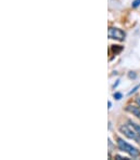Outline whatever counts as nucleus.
I'll return each mask as SVG.
<instances>
[{
	"mask_svg": "<svg viewBox=\"0 0 140 160\" xmlns=\"http://www.w3.org/2000/svg\"><path fill=\"white\" fill-rule=\"evenodd\" d=\"M120 132L122 134H124L125 136L128 137L129 140L135 141L136 143H140V135L135 131V129L132 128L130 125H120Z\"/></svg>",
	"mask_w": 140,
	"mask_h": 160,
	"instance_id": "1",
	"label": "nucleus"
},
{
	"mask_svg": "<svg viewBox=\"0 0 140 160\" xmlns=\"http://www.w3.org/2000/svg\"><path fill=\"white\" fill-rule=\"evenodd\" d=\"M140 6V0H134L132 1V7L134 9H136V8H138Z\"/></svg>",
	"mask_w": 140,
	"mask_h": 160,
	"instance_id": "8",
	"label": "nucleus"
},
{
	"mask_svg": "<svg viewBox=\"0 0 140 160\" xmlns=\"http://www.w3.org/2000/svg\"><path fill=\"white\" fill-rule=\"evenodd\" d=\"M126 110L128 113H130L132 116L137 117L140 120V107L139 106H135V105H127L126 106Z\"/></svg>",
	"mask_w": 140,
	"mask_h": 160,
	"instance_id": "4",
	"label": "nucleus"
},
{
	"mask_svg": "<svg viewBox=\"0 0 140 160\" xmlns=\"http://www.w3.org/2000/svg\"><path fill=\"white\" fill-rule=\"evenodd\" d=\"M112 50L115 54H117V53H120V51L123 50V47L122 46H112Z\"/></svg>",
	"mask_w": 140,
	"mask_h": 160,
	"instance_id": "6",
	"label": "nucleus"
},
{
	"mask_svg": "<svg viewBox=\"0 0 140 160\" xmlns=\"http://www.w3.org/2000/svg\"><path fill=\"white\" fill-rule=\"evenodd\" d=\"M108 36L110 39H114V40H118V41H124L126 34L124 30H122L120 28L116 27H110L108 31Z\"/></svg>",
	"mask_w": 140,
	"mask_h": 160,
	"instance_id": "3",
	"label": "nucleus"
},
{
	"mask_svg": "<svg viewBox=\"0 0 140 160\" xmlns=\"http://www.w3.org/2000/svg\"><path fill=\"white\" fill-rule=\"evenodd\" d=\"M108 104H109V108H111V106H112V103H111V102H109Z\"/></svg>",
	"mask_w": 140,
	"mask_h": 160,
	"instance_id": "12",
	"label": "nucleus"
},
{
	"mask_svg": "<svg viewBox=\"0 0 140 160\" xmlns=\"http://www.w3.org/2000/svg\"><path fill=\"white\" fill-rule=\"evenodd\" d=\"M139 87H140V85H138V86H137V87H135V88H134V89H132V90L130 91V92H129V93H128V94H129V95H132V93H135V92H136V91L138 90V88H139Z\"/></svg>",
	"mask_w": 140,
	"mask_h": 160,
	"instance_id": "10",
	"label": "nucleus"
},
{
	"mask_svg": "<svg viewBox=\"0 0 140 160\" xmlns=\"http://www.w3.org/2000/svg\"><path fill=\"white\" fill-rule=\"evenodd\" d=\"M113 98L118 101V100H120V98H123V94L120 93V92H115V93L113 94Z\"/></svg>",
	"mask_w": 140,
	"mask_h": 160,
	"instance_id": "7",
	"label": "nucleus"
},
{
	"mask_svg": "<svg viewBox=\"0 0 140 160\" xmlns=\"http://www.w3.org/2000/svg\"><path fill=\"white\" fill-rule=\"evenodd\" d=\"M116 141H117V146H118V148H120V150L127 152L128 155H130V156L134 157V158H136V157H138L140 155V152L138 149L135 148V147L132 146V145H129L128 143H126L123 139L117 137Z\"/></svg>",
	"mask_w": 140,
	"mask_h": 160,
	"instance_id": "2",
	"label": "nucleus"
},
{
	"mask_svg": "<svg viewBox=\"0 0 140 160\" xmlns=\"http://www.w3.org/2000/svg\"><path fill=\"white\" fill-rule=\"evenodd\" d=\"M128 123L132 125V128L135 129V131H136V132L140 135V125H138V123H136V122H134V121H132V120L128 121Z\"/></svg>",
	"mask_w": 140,
	"mask_h": 160,
	"instance_id": "5",
	"label": "nucleus"
},
{
	"mask_svg": "<svg viewBox=\"0 0 140 160\" xmlns=\"http://www.w3.org/2000/svg\"><path fill=\"white\" fill-rule=\"evenodd\" d=\"M135 101H136L137 105H138V106H139V107H140V96H137L136 100H135Z\"/></svg>",
	"mask_w": 140,
	"mask_h": 160,
	"instance_id": "11",
	"label": "nucleus"
},
{
	"mask_svg": "<svg viewBox=\"0 0 140 160\" xmlns=\"http://www.w3.org/2000/svg\"><path fill=\"white\" fill-rule=\"evenodd\" d=\"M137 77V75L134 73V71H129L128 73V78L129 79H135Z\"/></svg>",
	"mask_w": 140,
	"mask_h": 160,
	"instance_id": "9",
	"label": "nucleus"
}]
</instances>
